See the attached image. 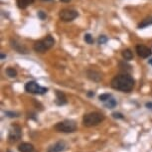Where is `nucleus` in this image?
Returning <instances> with one entry per match:
<instances>
[{
	"instance_id": "nucleus-1",
	"label": "nucleus",
	"mask_w": 152,
	"mask_h": 152,
	"mask_svg": "<svg viewBox=\"0 0 152 152\" xmlns=\"http://www.w3.org/2000/svg\"><path fill=\"white\" fill-rule=\"evenodd\" d=\"M111 86L113 90L122 91V93H130L134 88V80L129 75H118L115 76L111 82Z\"/></svg>"
},
{
	"instance_id": "nucleus-2",
	"label": "nucleus",
	"mask_w": 152,
	"mask_h": 152,
	"mask_svg": "<svg viewBox=\"0 0 152 152\" xmlns=\"http://www.w3.org/2000/svg\"><path fill=\"white\" fill-rule=\"evenodd\" d=\"M106 116L101 113V112L95 111V112H90L83 115V123L86 127H93L96 125H98L101 122H103Z\"/></svg>"
},
{
	"instance_id": "nucleus-3",
	"label": "nucleus",
	"mask_w": 152,
	"mask_h": 152,
	"mask_svg": "<svg viewBox=\"0 0 152 152\" xmlns=\"http://www.w3.org/2000/svg\"><path fill=\"white\" fill-rule=\"evenodd\" d=\"M55 129L58 132H63V133H73L77 130V123L74 120L71 119H65L63 121L58 122L57 124H55L54 126Z\"/></svg>"
},
{
	"instance_id": "nucleus-4",
	"label": "nucleus",
	"mask_w": 152,
	"mask_h": 152,
	"mask_svg": "<svg viewBox=\"0 0 152 152\" xmlns=\"http://www.w3.org/2000/svg\"><path fill=\"white\" fill-rule=\"evenodd\" d=\"M55 40L52 36H47L46 38L42 39V40L36 42L34 44V50L37 53H45L46 51H48L49 49H51L54 46Z\"/></svg>"
},
{
	"instance_id": "nucleus-5",
	"label": "nucleus",
	"mask_w": 152,
	"mask_h": 152,
	"mask_svg": "<svg viewBox=\"0 0 152 152\" xmlns=\"http://www.w3.org/2000/svg\"><path fill=\"white\" fill-rule=\"evenodd\" d=\"M25 91L29 93H34V95H44L48 91V88L39 86L34 81H30L25 85Z\"/></svg>"
},
{
	"instance_id": "nucleus-6",
	"label": "nucleus",
	"mask_w": 152,
	"mask_h": 152,
	"mask_svg": "<svg viewBox=\"0 0 152 152\" xmlns=\"http://www.w3.org/2000/svg\"><path fill=\"white\" fill-rule=\"evenodd\" d=\"M22 137V128H21L18 124H13L11 125L9 129V134H8V141L10 143H15L16 141L21 139Z\"/></svg>"
},
{
	"instance_id": "nucleus-7",
	"label": "nucleus",
	"mask_w": 152,
	"mask_h": 152,
	"mask_svg": "<svg viewBox=\"0 0 152 152\" xmlns=\"http://www.w3.org/2000/svg\"><path fill=\"white\" fill-rule=\"evenodd\" d=\"M78 16V13L73 9H63L59 13V17L63 22H70Z\"/></svg>"
},
{
	"instance_id": "nucleus-8",
	"label": "nucleus",
	"mask_w": 152,
	"mask_h": 152,
	"mask_svg": "<svg viewBox=\"0 0 152 152\" xmlns=\"http://www.w3.org/2000/svg\"><path fill=\"white\" fill-rule=\"evenodd\" d=\"M135 50H136V53L139 56L140 58H143V59H145V58H148L149 56H151L152 55V51L150 49L148 48V47L144 46V45H137L135 47Z\"/></svg>"
},
{
	"instance_id": "nucleus-9",
	"label": "nucleus",
	"mask_w": 152,
	"mask_h": 152,
	"mask_svg": "<svg viewBox=\"0 0 152 152\" xmlns=\"http://www.w3.org/2000/svg\"><path fill=\"white\" fill-rule=\"evenodd\" d=\"M67 145L65 141H58V142L52 144L48 147L47 152H62L66 149Z\"/></svg>"
},
{
	"instance_id": "nucleus-10",
	"label": "nucleus",
	"mask_w": 152,
	"mask_h": 152,
	"mask_svg": "<svg viewBox=\"0 0 152 152\" xmlns=\"http://www.w3.org/2000/svg\"><path fill=\"white\" fill-rule=\"evenodd\" d=\"M10 43H11L12 48L14 49V50H16L18 53H20V54H27V53H28L27 48H26V47H25L24 45H23V44L19 43L18 41L13 40V39H11Z\"/></svg>"
},
{
	"instance_id": "nucleus-11",
	"label": "nucleus",
	"mask_w": 152,
	"mask_h": 152,
	"mask_svg": "<svg viewBox=\"0 0 152 152\" xmlns=\"http://www.w3.org/2000/svg\"><path fill=\"white\" fill-rule=\"evenodd\" d=\"M86 75H88V78L93 82H99L101 80V74L96 70H88Z\"/></svg>"
},
{
	"instance_id": "nucleus-12",
	"label": "nucleus",
	"mask_w": 152,
	"mask_h": 152,
	"mask_svg": "<svg viewBox=\"0 0 152 152\" xmlns=\"http://www.w3.org/2000/svg\"><path fill=\"white\" fill-rule=\"evenodd\" d=\"M55 93H56V103L58 106H64V104L68 103L66 96H65V93L63 91H55Z\"/></svg>"
},
{
	"instance_id": "nucleus-13",
	"label": "nucleus",
	"mask_w": 152,
	"mask_h": 152,
	"mask_svg": "<svg viewBox=\"0 0 152 152\" xmlns=\"http://www.w3.org/2000/svg\"><path fill=\"white\" fill-rule=\"evenodd\" d=\"M18 150H19V152H36L33 144L28 142H22L21 144H19Z\"/></svg>"
},
{
	"instance_id": "nucleus-14",
	"label": "nucleus",
	"mask_w": 152,
	"mask_h": 152,
	"mask_svg": "<svg viewBox=\"0 0 152 152\" xmlns=\"http://www.w3.org/2000/svg\"><path fill=\"white\" fill-rule=\"evenodd\" d=\"M35 0H17V5L20 9L27 8L29 5L33 4Z\"/></svg>"
},
{
	"instance_id": "nucleus-15",
	"label": "nucleus",
	"mask_w": 152,
	"mask_h": 152,
	"mask_svg": "<svg viewBox=\"0 0 152 152\" xmlns=\"http://www.w3.org/2000/svg\"><path fill=\"white\" fill-rule=\"evenodd\" d=\"M104 106L106 108H114L116 106V101L114 98H111L109 99H107L106 101H104Z\"/></svg>"
},
{
	"instance_id": "nucleus-16",
	"label": "nucleus",
	"mask_w": 152,
	"mask_h": 152,
	"mask_svg": "<svg viewBox=\"0 0 152 152\" xmlns=\"http://www.w3.org/2000/svg\"><path fill=\"white\" fill-rule=\"evenodd\" d=\"M122 57H123V59L126 60V61H130V60L133 59V54L129 49H126V50H123V52H122Z\"/></svg>"
},
{
	"instance_id": "nucleus-17",
	"label": "nucleus",
	"mask_w": 152,
	"mask_h": 152,
	"mask_svg": "<svg viewBox=\"0 0 152 152\" xmlns=\"http://www.w3.org/2000/svg\"><path fill=\"white\" fill-rule=\"evenodd\" d=\"M149 25H152V17H149L147 19H144L142 22L138 25V28L141 29V28H144V27H147Z\"/></svg>"
},
{
	"instance_id": "nucleus-18",
	"label": "nucleus",
	"mask_w": 152,
	"mask_h": 152,
	"mask_svg": "<svg viewBox=\"0 0 152 152\" xmlns=\"http://www.w3.org/2000/svg\"><path fill=\"white\" fill-rule=\"evenodd\" d=\"M6 74L10 78H16L17 77V71L15 69H13V68H8V69H6Z\"/></svg>"
},
{
	"instance_id": "nucleus-19",
	"label": "nucleus",
	"mask_w": 152,
	"mask_h": 152,
	"mask_svg": "<svg viewBox=\"0 0 152 152\" xmlns=\"http://www.w3.org/2000/svg\"><path fill=\"white\" fill-rule=\"evenodd\" d=\"M111 98V93H103V95H101V96H98L99 101H103V103H104V101H106L107 99H109Z\"/></svg>"
},
{
	"instance_id": "nucleus-20",
	"label": "nucleus",
	"mask_w": 152,
	"mask_h": 152,
	"mask_svg": "<svg viewBox=\"0 0 152 152\" xmlns=\"http://www.w3.org/2000/svg\"><path fill=\"white\" fill-rule=\"evenodd\" d=\"M85 41L88 44H93V38L91 34H86L85 35Z\"/></svg>"
},
{
	"instance_id": "nucleus-21",
	"label": "nucleus",
	"mask_w": 152,
	"mask_h": 152,
	"mask_svg": "<svg viewBox=\"0 0 152 152\" xmlns=\"http://www.w3.org/2000/svg\"><path fill=\"white\" fill-rule=\"evenodd\" d=\"M106 42H107V38L103 35L99 36V38L98 39V43L99 44V45H101V44H106Z\"/></svg>"
},
{
	"instance_id": "nucleus-22",
	"label": "nucleus",
	"mask_w": 152,
	"mask_h": 152,
	"mask_svg": "<svg viewBox=\"0 0 152 152\" xmlns=\"http://www.w3.org/2000/svg\"><path fill=\"white\" fill-rule=\"evenodd\" d=\"M112 117L113 118H116V119H123L124 116L122 113H120V112H113L112 113Z\"/></svg>"
},
{
	"instance_id": "nucleus-23",
	"label": "nucleus",
	"mask_w": 152,
	"mask_h": 152,
	"mask_svg": "<svg viewBox=\"0 0 152 152\" xmlns=\"http://www.w3.org/2000/svg\"><path fill=\"white\" fill-rule=\"evenodd\" d=\"M5 114L7 115L8 117H18L19 115L16 112H12V111H5Z\"/></svg>"
},
{
	"instance_id": "nucleus-24",
	"label": "nucleus",
	"mask_w": 152,
	"mask_h": 152,
	"mask_svg": "<svg viewBox=\"0 0 152 152\" xmlns=\"http://www.w3.org/2000/svg\"><path fill=\"white\" fill-rule=\"evenodd\" d=\"M38 17L40 18L41 20H45V19H46V17H47V15H46V13H45V12H43V11H39V12H38Z\"/></svg>"
},
{
	"instance_id": "nucleus-25",
	"label": "nucleus",
	"mask_w": 152,
	"mask_h": 152,
	"mask_svg": "<svg viewBox=\"0 0 152 152\" xmlns=\"http://www.w3.org/2000/svg\"><path fill=\"white\" fill-rule=\"evenodd\" d=\"M145 106L147 107L148 109H152V103H146Z\"/></svg>"
},
{
	"instance_id": "nucleus-26",
	"label": "nucleus",
	"mask_w": 152,
	"mask_h": 152,
	"mask_svg": "<svg viewBox=\"0 0 152 152\" xmlns=\"http://www.w3.org/2000/svg\"><path fill=\"white\" fill-rule=\"evenodd\" d=\"M95 96V93L93 91H88V96H90V98H91V96Z\"/></svg>"
},
{
	"instance_id": "nucleus-27",
	"label": "nucleus",
	"mask_w": 152,
	"mask_h": 152,
	"mask_svg": "<svg viewBox=\"0 0 152 152\" xmlns=\"http://www.w3.org/2000/svg\"><path fill=\"white\" fill-rule=\"evenodd\" d=\"M6 58V55H4L3 53H1V60H4Z\"/></svg>"
},
{
	"instance_id": "nucleus-28",
	"label": "nucleus",
	"mask_w": 152,
	"mask_h": 152,
	"mask_svg": "<svg viewBox=\"0 0 152 152\" xmlns=\"http://www.w3.org/2000/svg\"><path fill=\"white\" fill-rule=\"evenodd\" d=\"M61 2H64V3H68V2H70L71 0H60Z\"/></svg>"
},
{
	"instance_id": "nucleus-29",
	"label": "nucleus",
	"mask_w": 152,
	"mask_h": 152,
	"mask_svg": "<svg viewBox=\"0 0 152 152\" xmlns=\"http://www.w3.org/2000/svg\"><path fill=\"white\" fill-rule=\"evenodd\" d=\"M148 63H149V64H150V65H152V59L148 60Z\"/></svg>"
},
{
	"instance_id": "nucleus-30",
	"label": "nucleus",
	"mask_w": 152,
	"mask_h": 152,
	"mask_svg": "<svg viewBox=\"0 0 152 152\" xmlns=\"http://www.w3.org/2000/svg\"><path fill=\"white\" fill-rule=\"evenodd\" d=\"M42 1H52V0H42Z\"/></svg>"
},
{
	"instance_id": "nucleus-31",
	"label": "nucleus",
	"mask_w": 152,
	"mask_h": 152,
	"mask_svg": "<svg viewBox=\"0 0 152 152\" xmlns=\"http://www.w3.org/2000/svg\"><path fill=\"white\" fill-rule=\"evenodd\" d=\"M7 152H12V151H10V150H7Z\"/></svg>"
}]
</instances>
